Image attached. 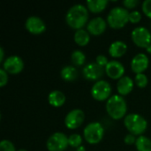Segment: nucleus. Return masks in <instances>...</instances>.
<instances>
[{"mask_svg": "<svg viewBox=\"0 0 151 151\" xmlns=\"http://www.w3.org/2000/svg\"><path fill=\"white\" fill-rule=\"evenodd\" d=\"M83 75L86 79L90 81H96L104 75V69L103 66L99 65L96 62H91L85 65L82 70Z\"/></svg>", "mask_w": 151, "mask_h": 151, "instance_id": "nucleus-11", "label": "nucleus"}, {"mask_svg": "<svg viewBox=\"0 0 151 151\" xmlns=\"http://www.w3.org/2000/svg\"><path fill=\"white\" fill-rule=\"evenodd\" d=\"M148 77L146 74L142 73H137L134 78V82L139 88H145L148 84Z\"/></svg>", "mask_w": 151, "mask_h": 151, "instance_id": "nucleus-25", "label": "nucleus"}, {"mask_svg": "<svg viewBox=\"0 0 151 151\" xmlns=\"http://www.w3.org/2000/svg\"><path fill=\"white\" fill-rule=\"evenodd\" d=\"M124 142L125 143L127 144H134L136 142V138H135V135H134L133 134H128L125 136L124 138Z\"/></svg>", "mask_w": 151, "mask_h": 151, "instance_id": "nucleus-32", "label": "nucleus"}, {"mask_svg": "<svg viewBox=\"0 0 151 151\" xmlns=\"http://www.w3.org/2000/svg\"><path fill=\"white\" fill-rule=\"evenodd\" d=\"M88 19V12L87 7L81 4L73 5L66 12L65 20L67 24L76 30L81 29Z\"/></svg>", "mask_w": 151, "mask_h": 151, "instance_id": "nucleus-1", "label": "nucleus"}, {"mask_svg": "<svg viewBox=\"0 0 151 151\" xmlns=\"http://www.w3.org/2000/svg\"><path fill=\"white\" fill-rule=\"evenodd\" d=\"M150 64V59L148 56L144 53H138L135 55L132 61H131V68L134 73H142L143 71H145Z\"/></svg>", "mask_w": 151, "mask_h": 151, "instance_id": "nucleus-13", "label": "nucleus"}, {"mask_svg": "<svg viewBox=\"0 0 151 151\" xmlns=\"http://www.w3.org/2000/svg\"><path fill=\"white\" fill-rule=\"evenodd\" d=\"M26 28L32 34L39 35L45 31L46 25L45 22L38 16H30L27 19L25 23Z\"/></svg>", "mask_w": 151, "mask_h": 151, "instance_id": "nucleus-12", "label": "nucleus"}, {"mask_svg": "<svg viewBox=\"0 0 151 151\" xmlns=\"http://www.w3.org/2000/svg\"><path fill=\"white\" fill-rule=\"evenodd\" d=\"M128 10L125 7H113L107 16L108 24L113 28H121L129 21Z\"/></svg>", "mask_w": 151, "mask_h": 151, "instance_id": "nucleus-4", "label": "nucleus"}, {"mask_svg": "<svg viewBox=\"0 0 151 151\" xmlns=\"http://www.w3.org/2000/svg\"><path fill=\"white\" fill-rule=\"evenodd\" d=\"M96 62L99 65H101V66H106V65L109 63V61H108V59H107V58H106V56H104V55H98L97 57H96Z\"/></svg>", "mask_w": 151, "mask_h": 151, "instance_id": "nucleus-30", "label": "nucleus"}, {"mask_svg": "<svg viewBox=\"0 0 151 151\" xmlns=\"http://www.w3.org/2000/svg\"><path fill=\"white\" fill-rule=\"evenodd\" d=\"M127 50V45L123 41H115L111 43L109 47V53L111 57L114 58H120L123 56Z\"/></svg>", "mask_w": 151, "mask_h": 151, "instance_id": "nucleus-17", "label": "nucleus"}, {"mask_svg": "<svg viewBox=\"0 0 151 151\" xmlns=\"http://www.w3.org/2000/svg\"><path fill=\"white\" fill-rule=\"evenodd\" d=\"M141 19H142V13L139 11L135 10L129 13V21H131L132 23H138Z\"/></svg>", "mask_w": 151, "mask_h": 151, "instance_id": "nucleus-27", "label": "nucleus"}, {"mask_svg": "<svg viewBox=\"0 0 151 151\" xmlns=\"http://www.w3.org/2000/svg\"><path fill=\"white\" fill-rule=\"evenodd\" d=\"M135 146L138 151H151V140L144 135H140L136 139Z\"/></svg>", "mask_w": 151, "mask_h": 151, "instance_id": "nucleus-22", "label": "nucleus"}, {"mask_svg": "<svg viewBox=\"0 0 151 151\" xmlns=\"http://www.w3.org/2000/svg\"><path fill=\"white\" fill-rule=\"evenodd\" d=\"M124 124L127 129L134 135H140L145 132L148 127L147 120L140 114L130 113L125 117Z\"/></svg>", "mask_w": 151, "mask_h": 151, "instance_id": "nucleus-3", "label": "nucleus"}, {"mask_svg": "<svg viewBox=\"0 0 151 151\" xmlns=\"http://www.w3.org/2000/svg\"><path fill=\"white\" fill-rule=\"evenodd\" d=\"M0 151H17L14 144L9 140H3L0 142Z\"/></svg>", "mask_w": 151, "mask_h": 151, "instance_id": "nucleus-26", "label": "nucleus"}, {"mask_svg": "<svg viewBox=\"0 0 151 151\" xmlns=\"http://www.w3.org/2000/svg\"><path fill=\"white\" fill-rule=\"evenodd\" d=\"M85 119V113L81 109H73L70 111L65 117V125L69 129L79 127Z\"/></svg>", "mask_w": 151, "mask_h": 151, "instance_id": "nucleus-9", "label": "nucleus"}, {"mask_svg": "<svg viewBox=\"0 0 151 151\" xmlns=\"http://www.w3.org/2000/svg\"><path fill=\"white\" fill-rule=\"evenodd\" d=\"M139 4L138 0H124L123 1V4L125 5V7H127V9H131L135 7L137 4Z\"/></svg>", "mask_w": 151, "mask_h": 151, "instance_id": "nucleus-31", "label": "nucleus"}, {"mask_svg": "<svg viewBox=\"0 0 151 151\" xmlns=\"http://www.w3.org/2000/svg\"><path fill=\"white\" fill-rule=\"evenodd\" d=\"M111 93V86L107 81L104 80L97 81L91 88V95L97 101H104L109 99Z\"/></svg>", "mask_w": 151, "mask_h": 151, "instance_id": "nucleus-7", "label": "nucleus"}, {"mask_svg": "<svg viewBox=\"0 0 151 151\" xmlns=\"http://www.w3.org/2000/svg\"><path fill=\"white\" fill-rule=\"evenodd\" d=\"M68 145V137L61 132H57L51 134L46 142L49 151H64L66 150Z\"/></svg>", "mask_w": 151, "mask_h": 151, "instance_id": "nucleus-6", "label": "nucleus"}, {"mask_svg": "<svg viewBox=\"0 0 151 151\" xmlns=\"http://www.w3.org/2000/svg\"><path fill=\"white\" fill-rule=\"evenodd\" d=\"M146 50H147V52H149V53H151V44L150 45H149L147 48H146Z\"/></svg>", "mask_w": 151, "mask_h": 151, "instance_id": "nucleus-35", "label": "nucleus"}, {"mask_svg": "<svg viewBox=\"0 0 151 151\" xmlns=\"http://www.w3.org/2000/svg\"><path fill=\"white\" fill-rule=\"evenodd\" d=\"M107 75L111 79H120L125 73V67L122 63L118 60H111L105 66Z\"/></svg>", "mask_w": 151, "mask_h": 151, "instance_id": "nucleus-14", "label": "nucleus"}, {"mask_svg": "<svg viewBox=\"0 0 151 151\" xmlns=\"http://www.w3.org/2000/svg\"><path fill=\"white\" fill-rule=\"evenodd\" d=\"M83 134L85 140L90 144H96L100 142L104 134V129L101 123L91 122L88 124L84 130Z\"/></svg>", "mask_w": 151, "mask_h": 151, "instance_id": "nucleus-5", "label": "nucleus"}, {"mask_svg": "<svg viewBox=\"0 0 151 151\" xmlns=\"http://www.w3.org/2000/svg\"><path fill=\"white\" fill-rule=\"evenodd\" d=\"M108 4V0H88V8L92 12H99L105 9Z\"/></svg>", "mask_w": 151, "mask_h": 151, "instance_id": "nucleus-21", "label": "nucleus"}, {"mask_svg": "<svg viewBox=\"0 0 151 151\" xmlns=\"http://www.w3.org/2000/svg\"><path fill=\"white\" fill-rule=\"evenodd\" d=\"M142 11L151 19V0H144L142 2Z\"/></svg>", "mask_w": 151, "mask_h": 151, "instance_id": "nucleus-28", "label": "nucleus"}, {"mask_svg": "<svg viewBox=\"0 0 151 151\" xmlns=\"http://www.w3.org/2000/svg\"><path fill=\"white\" fill-rule=\"evenodd\" d=\"M24 62L22 58L17 55H12L6 58L3 63V68L10 73L16 74L23 70Z\"/></svg>", "mask_w": 151, "mask_h": 151, "instance_id": "nucleus-10", "label": "nucleus"}, {"mask_svg": "<svg viewBox=\"0 0 151 151\" xmlns=\"http://www.w3.org/2000/svg\"><path fill=\"white\" fill-rule=\"evenodd\" d=\"M48 101L50 104L54 107H60L65 102V96L60 90H53L48 96Z\"/></svg>", "mask_w": 151, "mask_h": 151, "instance_id": "nucleus-18", "label": "nucleus"}, {"mask_svg": "<svg viewBox=\"0 0 151 151\" xmlns=\"http://www.w3.org/2000/svg\"><path fill=\"white\" fill-rule=\"evenodd\" d=\"M17 151H28V150H25V149H19V150H17Z\"/></svg>", "mask_w": 151, "mask_h": 151, "instance_id": "nucleus-36", "label": "nucleus"}, {"mask_svg": "<svg viewBox=\"0 0 151 151\" xmlns=\"http://www.w3.org/2000/svg\"><path fill=\"white\" fill-rule=\"evenodd\" d=\"M106 111L114 119L124 117L127 111V104L125 98L120 95H113L106 102Z\"/></svg>", "mask_w": 151, "mask_h": 151, "instance_id": "nucleus-2", "label": "nucleus"}, {"mask_svg": "<svg viewBox=\"0 0 151 151\" xmlns=\"http://www.w3.org/2000/svg\"><path fill=\"white\" fill-rule=\"evenodd\" d=\"M88 31L94 35H98L104 33L106 29V20L102 17H96L90 19L87 25Z\"/></svg>", "mask_w": 151, "mask_h": 151, "instance_id": "nucleus-15", "label": "nucleus"}, {"mask_svg": "<svg viewBox=\"0 0 151 151\" xmlns=\"http://www.w3.org/2000/svg\"><path fill=\"white\" fill-rule=\"evenodd\" d=\"M131 37L133 42L139 47L147 48L151 44V33L145 27H137L132 33Z\"/></svg>", "mask_w": 151, "mask_h": 151, "instance_id": "nucleus-8", "label": "nucleus"}, {"mask_svg": "<svg viewBox=\"0 0 151 151\" xmlns=\"http://www.w3.org/2000/svg\"><path fill=\"white\" fill-rule=\"evenodd\" d=\"M68 142L70 146L73 148H79L80 146H81L82 138L78 134H73L68 137Z\"/></svg>", "mask_w": 151, "mask_h": 151, "instance_id": "nucleus-24", "label": "nucleus"}, {"mask_svg": "<svg viewBox=\"0 0 151 151\" xmlns=\"http://www.w3.org/2000/svg\"><path fill=\"white\" fill-rule=\"evenodd\" d=\"M89 40H90L89 33L87 30L83 29V28L78 29L74 33V41L80 46L87 45L89 42Z\"/></svg>", "mask_w": 151, "mask_h": 151, "instance_id": "nucleus-20", "label": "nucleus"}, {"mask_svg": "<svg viewBox=\"0 0 151 151\" xmlns=\"http://www.w3.org/2000/svg\"><path fill=\"white\" fill-rule=\"evenodd\" d=\"M60 75L66 81H73L78 76V71L73 65H65L60 71Z\"/></svg>", "mask_w": 151, "mask_h": 151, "instance_id": "nucleus-19", "label": "nucleus"}, {"mask_svg": "<svg viewBox=\"0 0 151 151\" xmlns=\"http://www.w3.org/2000/svg\"><path fill=\"white\" fill-rule=\"evenodd\" d=\"M7 81H8L7 72L4 68H1L0 69V87H4V85H6Z\"/></svg>", "mask_w": 151, "mask_h": 151, "instance_id": "nucleus-29", "label": "nucleus"}, {"mask_svg": "<svg viewBox=\"0 0 151 151\" xmlns=\"http://www.w3.org/2000/svg\"><path fill=\"white\" fill-rule=\"evenodd\" d=\"M71 60L75 65H82L86 60V55L83 51L80 50H75L72 52Z\"/></svg>", "mask_w": 151, "mask_h": 151, "instance_id": "nucleus-23", "label": "nucleus"}, {"mask_svg": "<svg viewBox=\"0 0 151 151\" xmlns=\"http://www.w3.org/2000/svg\"><path fill=\"white\" fill-rule=\"evenodd\" d=\"M77 151H86V150H85V147L80 146L79 148H77Z\"/></svg>", "mask_w": 151, "mask_h": 151, "instance_id": "nucleus-34", "label": "nucleus"}, {"mask_svg": "<svg viewBox=\"0 0 151 151\" xmlns=\"http://www.w3.org/2000/svg\"><path fill=\"white\" fill-rule=\"evenodd\" d=\"M4 49L1 47V48H0V62H2V61L4 60Z\"/></svg>", "mask_w": 151, "mask_h": 151, "instance_id": "nucleus-33", "label": "nucleus"}, {"mask_svg": "<svg viewBox=\"0 0 151 151\" xmlns=\"http://www.w3.org/2000/svg\"><path fill=\"white\" fill-rule=\"evenodd\" d=\"M133 88H134V80L129 76L121 77L117 83V88L120 96L128 95L133 90Z\"/></svg>", "mask_w": 151, "mask_h": 151, "instance_id": "nucleus-16", "label": "nucleus"}]
</instances>
